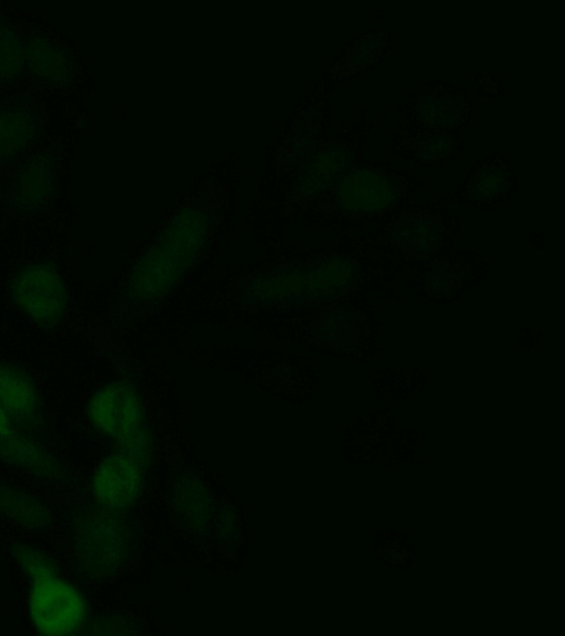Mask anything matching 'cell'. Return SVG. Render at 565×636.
I'll use <instances>...</instances> for the list:
<instances>
[{"label": "cell", "instance_id": "8fae6325", "mask_svg": "<svg viewBox=\"0 0 565 636\" xmlns=\"http://www.w3.org/2000/svg\"><path fill=\"white\" fill-rule=\"evenodd\" d=\"M145 463L119 451L95 468L90 489L97 505L113 512L131 507L143 489Z\"/></svg>", "mask_w": 565, "mask_h": 636}, {"label": "cell", "instance_id": "7c38bea8", "mask_svg": "<svg viewBox=\"0 0 565 636\" xmlns=\"http://www.w3.org/2000/svg\"><path fill=\"white\" fill-rule=\"evenodd\" d=\"M396 45L391 33L373 26L353 39L340 53L331 70V83L340 85L375 68Z\"/></svg>", "mask_w": 565, "mask_h": 636}, {"label": "cell", "instance_id": "4fadbf2b", "mask_svg": "<svg viewBox=\"0 0 565 636\" xmlns=\"http://www.w3.org/2000/svg\"><path fill=\"white\" fill-rule=\"evenodd\" d=\"M13 422L0 410V457L43 477L63 476L60 464L36 443L24 437Z\"/></svg>", "mask_w": 565, "mask_h": 636}, {"label": "cell", "instance_id": "9a60e30c", "mask_svg": "<svg viewBox=\"0 0 565 636\" xmlns=\"http://www.w3.org/2000/svg\"><path fill=\"white\" fill-rule=\"evenodd\" d=\"M0 513L33 530L45 528L51 520L49 510L38 498L1 484Z\"/></svg>", "mask_w": 565, "mask_h": 636}, {"label": "cell", "instance_id": "9c48e42d", "mask_svg": "<svg viewBox=\"0 0 565 636\" xmlns=\"http://www.w3.org/2000/svg\"><path fill=\"white\" fill-rule=\"evenodd\" d=\"M516 184V173L511 163L500 155L490 153L477 159L463 180L440 201L490 209L510 200Z\"/></svg>", "mask_w": 565, "mask_h": 636}, {"label": "cell", "instance_id": "52a82bcc", "mask_svg": "<svg viewBox=\"0 0 565 636\" xmlns=\"http://www.w3.org/2000/svg\"><path fill=\"white\" fill-rule=\"evenodd\" d=\"M15 306L34 324L50 328L63 318L67 307V292L58 271L39 262L19 272L11 285Z\"/></svg>", "mask_w": 565, "mask_h": 636}, {"label": "cell", "instance_id": "ba28073f", "mask_svg": "<svg viewBox=\"0 0 565 636\" xmlns=\"http://www.w3.org/2000/svg\"><path fill=\"white\" fill-rule=\"evenodd\" d=\"M459 131L440 130L401 121L392 131L388 149L402 162L436 170L456 160L462 151Z\"/></svg>", "mask_w": 565, "mask_h": 636}, {"label": "cell", "instance_id": "ac0fdd59", "mask_svg": "<svg viewBox=\"0 0 565 636\" xmlns=\"http://www.w3.org/2000/svg\"><path fill=\"white\" fill-rule=\"evenodd\" d=\"M21 49L17 38L4 29L0 30V62L7 57L10 76L20 70ZM1 65V64H0Z\"/></svg>", "mask_w": 565, "mask_h": 636}, {"label": "cell", "instance_id": "e0dca14e", "mask_svg": "<svg viewBox=\"0 0 565 636\" xmlns=\"http://www.w3.org/2000/svg\"><path fill=\"white\" fill-rule=\"evenodd\" d=\"M31 63L33 68L50 81H62L67 74L66 61L61 52L50 43L42 42L32 44Z\"/></svg>", "mask_w": 565, "mask_h": 636}, {"label": "cell", "instance_id": "7a4b0ae2", "mask_svg": "<svg viewBox=\"0 0 565 636\" xmlns=\"http://www.w3.org/2000/svg\"><path fill=\"white\" fill-rule=\"evenodd\" d=\"M460 234V219L441 205L406 203L384 222L348 235L342 246L377 254L403 272L452 248Z\"/></svg>", "mask_w": 565, "mask_h": 636}, {"label": "cell", "instance_id": "3957f363", "mask_svg": "<svg viewBox=\"0 0 565 636\" xmlns=\"http://www.w3.org/2000/svg\"><path fill=\"white\" fill-rule=\"evenodd\" d=\"M71 544L81 572L93 579H104L121 566L128 537L117 512L100 507L86 508L72 518Z\"/></svg>", "mask_w": 565, "mask_h": 636}, {"label": "cell", "instance_id": "5b68a950", "mask_svg": "<svg viewBox=\"0 0 565 636\" xmlns=\"http://www.w3.org/2000/svg\"><path fill=\"white\" fill-rule=\"evenodd\" d=\"M28 613L39 634L67 636L84 630L88 606L83 593L57 574L32 582Z\"/></svg>", "mask_w": 565, "mask_h": 636}, {"label": "cell", "instance_id": "6da1fadb", "mask_svg": "<svg viewBox=\"0 0 565 636\" xmlns=\"http://www.w3.org/2000/svg\"><path fill=\"white\" fill-rule=\"evenodd\" d=\"M423 187L415 174L362 156L319 194L321 212L329 224L360 232L391 218Z\"/></svg>", "mask_w": 565, "mask_h": 636}, {"label": "cell", "instance_id": "5bb4252c", "mask_svg": "<svg viewBox=\"0 0 565 636\" xmlns=\"http://www.w3.org/2000/svg\"><path fill=\"white\" fill-rule=\"evenodd\" d=\"M39 398L30 378L17 368L0 363V410L14 422L32 421Z\"/></svg>", "mask_w": 565, "mask_h": 636}, {"label": "cell", "instance_id": "d6986e66", "mask_svg": "<svg viewBox=\"0 0 565 636\" xmlns=\"http://www.w3.org/2000/svg\"><path fill=\"white\" fill-rule=\"evenodd\" d=\"M473 80L479 92L488 98H500L505 93L507 87L495 73L478 71L473 74Z\"/></svg>", "mask_w": 565, "mask_h": 636}, {"label": "cell", "instance_id": "277c9868", "mask_svg": "<svg viewBox=\"0 0 565 636\" xmlns=\"http://www.w3.org/2000/svg\"><path fill=\"white\" fill-rule=\"evenodd\" d=\"M489 275V263L477 252L452 247L420 265L412 287L425 300L445 305L480 286Z\"/></svg>", "mask_w": 565, "mask_h": 636}, {"label": "cell", "instance_id": "8992f818", "mask_svg": "<svg viewBox=\"0 0 565 636\" xmlns=\"http://www.w3.org/2000/svg\"><path fill=\"white\" fill-rule=\"evenodd\" d=\"M398 109L405 121L440 130L460 132L473 118L469 93L461 85L443 78L417 87Z\"/></svg>", "mask_w": 565, "mask_h": 636}, {"label": "cell", "instance_id": "2e32d148", "mask_svg": "<svg viewBox=\"0 0 565 636\" xmlns=\"http://www.w3.org/2000/svg\"><path fill=\"white\" fill-rule=\"evenodd\" d=\"M12 554L31 582L58 574L55 562L36 548L18 544L12 549Z\"/></svg>", "mask_w": 565, "mask_h": 636}, {"label": "cell", "instance_id": "30bf717a", "mask_svg": "<svg viewBox=\"0 0 565 636\" xmlns=\"http://www.w3.org/2000/svg\"><path fill=\"white\" fill-rule=\"evenodd\" d=\"M87 415L97 432L118 445L146 432L141 402L124 384H107L97 390L88 402Z\"/></svg>", "mask_w": 565, "mask_h": 636}]
</instances>
